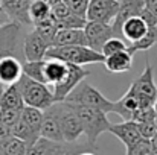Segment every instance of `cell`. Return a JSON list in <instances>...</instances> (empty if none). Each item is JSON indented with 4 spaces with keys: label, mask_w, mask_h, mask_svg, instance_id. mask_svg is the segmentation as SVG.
I'll list each match as a JSON object with an SVG mask.
<instances>
[{
    "label": "cell",
    "mask_w": 157,
    "mask_h": 155,
    "mask_svg": "<svg viewBox=\"0 0 157 155\" xmlns=\"http://www.w3.org/2000/svg\"><path fill=\"white\" fill-rule=\"evenodd\" d=\"M23 75L29 76L34 81L46 84V61L44 59H41V61H25L23 62Z\"/></svg>",
    "instance_id": "cell-26"
},
{
    "label": "cell",
    "mask_w": 157,
    "mask_h": 155,
    "mask_svg": "<svg viewBox=\"0 0 157 155\" xmlns=\"http://www.w3.org/2000/svg\"><path fill=\"white\" fill-rule=\"evenodd\" d=\"M29 151V145L15 137V135H11L0 148V155H26Z\"/></svg>",
    "instance_id": "cell-27"
},
{
    "label": "cell",
    "mask_w": 157,
    "mask_h": 155,
    "mask_svg": "<svg viewBox=\"0 0 157 155\" xmlns=\"http://www.w3.org/2000/svg\"><path fill=\"white\" fill-rule=\"evenodd\" d=\"M75 155H96V154H95V151H81V152H78Z\"/></svg>",
    "instance_id": "cell-41"
},
{
    "label": "cell",
    "mask_w": 157,
    "mask_h": 155,
    "mask_svg": "<svg viewBox=\"0 0 157 155\" xmlns=\"http://www.w3.org/2000/svg\"><path fill=\"white\" fill-rule=\"evenodd\" d=\"M32 0H2L0 6L6 12L11 21H17L21 26L32 24L29 17V8Z\"/></svg>",
    "instance_id": "cell-16"
},
{
    "label": "cell",
    "mask_w": 157,
    "mask_h": 155,
    "mask_svg": "<svg viewBox=\"0 0 157 155\" xmlns=\"http://www.w3.org/2000/svg\"><path fill=\"white\" fill-rule=\"evenodd\" d=\"M34 29H35L51 46H53V40H55V35H56V32H58V26H56V21H55L52 14H51L48 18H44V20L35 23V24H34Z\"/></svg>",
    "instance_id": "cell-28"
},
{
    "label": "cell",
    "mask_w": 157,
    "mask_h": 155,
    "mask_svg": "<svg viewBox=\"0 0 157 155\" xmlns=\"http://www.w3.org/2000/svg\"><path fill=\"white\" fill-rule=\"evenodd\" d=\"M41 123L43 111L34 106H25L18 123L12 128V135L25 140L31 148L41 138Z\"/></svg>",
    "instance_id": "cell-4"
},
{
    "label": "cell",
    "mask_w": 157,
    "mask_h": 155,
    "mask_svg": "<svg viewBox=\"0 0 157 155\" xmlns=\"http://www.w3.org/2000/svg\"><path fill=\"white\" fill-rule=\"evenodd\" d=\"M73 106H75V109L79 116V120L82 123L86 142L90 143L92 146H96V140L99 138V135L104 132H108V129L111 126L110 120L107 119V113L96 109V108L82 106V105H73Z\"/></svg>",
    "instance_id": "cell-2"
},
{
    "label": "cell",
    "mask_w": 157,
    "mask_h": 155,
    "mask_svg": "<svg viewBox=\"0 0 157 155\" xmlns=\"http://www.w3.org/2000/svg\"><path fill=\"white\" fill-rule=\"evenodd\" d=\"M25 26H21L17 21H8L3 26H0V58L3 56H17L20 58V53L23 55V31Z\"/></svg>",
    "instance_id": "cell-8"
},
{
    "label": "cell",
    "mask_w": 157,
    "mask_h": 155,
    "mask_svg": "<svg viewBox=\"0 0 157 155\" xmlns=\"http://www.w3.org/2000/svg\"><path fill=\"white\" fill-rule=\"evenodd\" d=\"M66 101L73 105L96 108L104 113H114V102L107 99L98 88H95L87 81H82L81 84H78L76 88L66 98Z\"/></svg>",
    "instance_id": "cell-5"
},
{
    "label": "cell",
    "mask_w": 157,
    "mask_h": 155,
    "mask_svg": "<svg viewBox=\"0 0 157 155\" xmlns=\"http://www.w3.org/2000/svg\"><path fill=\"white\" fill-rule=\"evenodd\" d=\"M25 106L26 105H25V101H23V96H21L18 85L17 84L6 85L5 93H3V101H2V109H18V111H21Z\"/></svg>",
    "instance_id": "cell-23"
},
{
    "label": "cell",
    "mask_w": 157,
    "mask_h": 155,
    "mask_svg": "<svg viewBox=\"0 0 157 155\" xmlns=\"http://www.w3.org/2000/svg\"><path fill=\"white\" fill-rule=\"evenodd\" d=\"M84 32L87 37V46L96 52H101L102 46L114 37L113 26L108 23H98V21H87L84 26Z\"/></svg>",
    "instance_id": "cell-13"
},
{
    "label": "cell",
    "mask_w": 157,
    "mask_h": 155,
    "mask_svg": "<svg viewBox=\"0 0 157 155\" xmlns=\"http://www.w3.org/2000/svg\"><path fill=\"white\" fill-rule=\"evenodd\" d=\"M52 15L58 29H84L87 20L72 12L63 2L52 6Z\"/></svg>",
    "instance_id": "cell-15"
},
{
    "label": "cell",
    "mask_w": 157,
    "mask_h": 155,
    "mask_svg": "<svg viewBox=\"0 0 157 155\" xmlns=\"http://www.w3.org/2000/svg\"><path fill=\"white\" fill-rule=\"evenodd\" d=\"M144 9H145V0H121L117 15H116L114 21L111 23L113 31H114V37L122 38V24H124L128 18L140 15ZM122 40H124V38H122ZM124 41H125V40H124Z\"/></svg>",
    "instance_id": "cell-14"
},
{
    "label": "cell",
    "mask_w": 157,
    "mask_h": 155,
    "mask_svg": "<svg viewBox=\"0 0 157 155\" xmlns=\"http://www.w3.org/2000/svg\"><path fill=\"white\" fill-rule=\"evenodd\" d=\"M90 75L89 70H86L82 65H76V64H67V73L66 76L52 87L53 96H55V102H63L66 101V98L76 88L78 84H81L87 76Z\"/></svg>",
    "instance_id": "cell-10"
},
{
    "label": "cell",
    "mask_w": 157,
    "mask_h": 155,
    "mask_svg": "<svg viewBox=\"0 0 157 155\" xmlns=\"http://www.w3.org/2000/svg\"><path fill=\"white\" fill-rule=\"evenodd\" d=\"M53 46H87L84 29H58Z\"/></svg>",
    "instance_id": "cell-22"
},
{
    "label": "cell",
    "mask_w": 157,
    "mask_h": 155,
    "mask_svg": "<svg viewBox=\"0 0 157 155\" xmlns=\"http://www.w3.org/2000/svg\"><path fill=\"white\" fill-rule=\"evenodd\" d=\"M56 117L59 120V126L63 131V137L66 143H76L81 135H84V128L79 120V116L72 103L66 102H55L52 105Z\"/></svg>",
    "instance_id": "cell-6"
},
{
    "label": "cell",
    "mask_w": 157,
    "mask_h": 155,
    "mask_svg": "<svg viewBox=\"0 0 157 155\" xmlns=\"http://www.w3.org/2000/svg\"><path fill=\"white\" fill-rule=\"evenodd\" d=\"M145 8L157 18V0H145Z\"/></svg>",
    "instance_id": "cell-36"
},
{
    "label": "cell",
    "mask_w": 157,
    "mask_h": 155,
    "mask_svg": "<svg viewBox=\"0 0 157 155\" xmlns=\"http://www.w3.org/2000/svg\"><path fill=\"white\" fill-rule=\"evenodd\" d=\"M52 14V8L44 2V0H32L31 8H29V17L32 21V26L44 18H48Z\"/></svg>",
    "instance_id": "cell-29"
},
{
    "label": "cell",
    "mask_w": 157,
    "mask_h": 155,
    "mask_svg": "<svg viewBox=\"0 0 157 155\" xmlns=\"http://www.w3.org/2000/svg\"><path fill=\"white\" fill-rule=\"evenodd\" d=\"M12 135V132H11V129L2 122V119H0V148H2V145Z\"/></svg>",
    "instance_id": "cell-35"
},
{
    "label": "cell",
    "mask_w": 157,
    "mask_h": 155,
    "mask_svg": "<svg viewBox=\"0 0 157 155\" xmlns=\"http://www.w3.org/2000/svg\"><path fill=\"white\" fill-rule=\"evenodd\" d=\"M5 88H6V85H2V84H0V109H2V101H3V93H5Z\"/></svg>",
    "instance_id": "cell-39"
},
{
    "label": "cell",
    "mask_w": 157,
    "mask_h": 155,
    "mask_svg": "<svg viewBox=\"0 0 157 155\" xmlns=\"http://www.w3.org/2000/svg\"><path fill=\"white\" fill-rule=\"evenodd\" d=\"M119 0H90L86 20L111 24L119 11Z\"/></svg>",
    "instance_id": "cell-11"
},
{
    "label": "cell",
    "mask_w": 157,
    "mask_h": 155,
    "mask_svg": "<svg viewBox=\"0 0 157 155\" xmlns=\"http://www.w3.org/2000/svg\"><path fill=\"white\" fill-rule=\"evenodd\" d=\"M148 155H156V154H148Z\"/></svg>",
    "instance_id": "cell-42"
},
{
    "label": "cell",
    "mask_w": 157,
    "mask_h": 155,
    "mask_svg": "<svg viewBox=\"0 0 157 155\" xmlns=\"http://www.w3.org/2000/svg\"><path fill=\"white\" fill-rule=\"evenodd\" d=\"M41 137L51 142L56 143H64L63 131L59 126V120L56 117V113L53 106L43 111V123H41Z\"/></svg>",
    "instance_id": "cell-19"
},
{
    "label": "cell",
    "mask_w": 157,
    "mask_h": 155,
    "mask_svg": "<svg viewBox=\"0 0 157 155\" xmlns=\"http://www.w3.org/2000/svg\"><path fill=\"white\" fill-rule=\"evenodd\" d=\"M108 132H111L114 137H117L124 146L128 149L131 148L133 145H136L140 138H144L139 132V128H137V123L133 122V120H124L122 123H116V125H111Z\"/></svg>",
    "instance_id": "cell-18"
},
{
    "label": "cell",
    "mask_w": 157,
    "mask_h": 155,
    "mask_svg": "<svg viewBox=\"0 0 157 155\" xmlns=\"http://www.w3.org/2000/svg\"><path fill=\"white\" fill-rule=\"evenodd\" d=\"M67 73V62L59 59H48L46 61V84L52 88L56 85Z\"/></svg>",
    "instance_id": "cell-24"
},
{
    "label": "cell",
    "mask_w": 157,
    "mask_h": 155,
    "mask_svg": "<svg viewBox=\"0 0 157 155\" xmlns=\"http://www.w3.org/2000/svg\"><path fill=\"white\" fill-rule=\"evenodd\" d=\"M17 85L21 91V96H23L26 106H34V108L44 111L55 103L53 91L51 90L49 85H46L43 82L34 81L29 76L23 75L20 78V81L17 82Z\"/></svg>",
    "instance_id": "cell-3"
},
{
    "label": "cell",
    "mask_w": 157,
    "mask_h": 155,
    "mask_svg": "<svg viewBox=\"0 0 157 155\" xmlns=\"http://www.w3.org/2000/svg\"><path fill=\"white\" fill-rule=\"evenodd\" d=\"M23 76V62L17 56H3L0 58V84L12 85L20 81Z\"/></svg>",
    "instance_id": "cell-17"
},
{
    "label": "cell",
    "mask_w": 157,
    "mask_h": 155,
    "mask_svg": "<svg viewBox=\"0 0 157 155\" xmlns=\"http://www.w3.org/2000/svg\"><path fill=\"white\" fill-rule=\"evenodd\" d=\"M119 2H121V0H119Z\"/></svg>",
    "instance_id": "cell-44"
},
{
    "label": "cell",
    "mask_w": 157,
    "mask_h": 155,
    "mask_svg": "<svg viewBox=\"0 0 157 155\" xmlns=\"http://www.w3.org/2000/svg\"><path fill=\"white\" fill-rule=\"evenodd\" d=\"M130 88L140 99L142 108H150V106H154L156 105L157 84L154 82V68H153V65L148 61L145 64V70L142 72V75L136 81H133V84L130 85Z\"/></svg>",
    "instance_id": "cell-9"
},
{
    "label": "cell",
    "mask_w": 157,
    "mask_h": 155,
    "mask_svg": "<svg viewBox=\"0 0 157 155\" xmlns=\"http://www.w3.org/2000/svg\"><path fill=\"white\" fill-rule=\"evenodd\" d=\"M104 65L110 73H127L133 67V53L124 50L110 55L105 58Z\"/></svg>",
    "instance_id": "cell-21"
},
{
    "label": "cell",
    "mask_w": 157,
    "mask_h": 155,
    "mask_svg": "<svg viewBox=\"0 0 157 155\" xmlns=\"http://www.w3.org/2000/svg\"><path fill=\"white\" fill-rule=\"evenodd\" d=\"M96 146H92L90 143H56L46 138H40L34 146L29 148L26 155H75L81 151H95Z\"/></svg>",
    "instance_id": "cell-7"
},
{
    "label": "cell",
    "mask_w": 157,
    "mask_h": 155,
    "mask_svg": "<svg viewBox=\"0 0 157 155\" xmlns=\"http://www.w3.org/2000/svg\"><path fill=\"white\" fill-rule=\"evenodd\" d=\"M48 59H59L67 64L86 65V64H104L105 56L101 52L90 49L89 46H52L48 55Z\"/></svg>",
    "instance_id": "cell-1"
},
{
    "label": "cell",
    "mask_w": 157,
    "mask_h": 155,
    "mask_svg": "<svg viewBox=\"0 0 157 155\" xmlns=\"http://www.w3.org/2000/svg\"><path fill=\"white\" fill-rule=\"evenodd\" d=\"M44 2H46V3H48V5L52 8V6H55L56 3H59V2H63V0H44Z\"/></svg>",
    "instance_id": "cell-40"
},
{
    "label": "cell",
    "mask_w": 157,
    "mask_h": 155,
    "mask_svg": "<svg viewBox=\"0 0 157 155\" xmlns=\"http://www.w3.org/2000/svg\"><path fill=\"white\" fill-rule=\"evenodd\" d=\"M21 111H18V109H2L0 111V119L11 129V132H12V128L18 123V120L21 117Z\"/></svg>",
    "instance_id": "cell-32"
},
{
    "label": "cell",
    "mask_w": 157,
    "mask_h": 155,
    "mask_svg": "<svg viewBox=\"0 0 157 155\" xmlns=\"http://www.w3.org/2000/svg\"><path fill=\"white\" fill-rule=\"evenodd\" d=\"M151 142V148H153V154H156L157 155V134L150 140Z\"/></svg>",
    "instance_id": "cell-38"
},
{
    "label": "cell",
    "mask_w": 157,
    "mask_h": 155,
    "mask_svg": "<svg viewBox=\"0 0 157 155\" xmlns=\"http://www.w3.org/2000/svg\"><path fill=\"white\" fill-rule=\"evenodd\" d=\"M147 34H148V24L140 15L131 17L122 24V38L130 44L142 40Z\"/></svg>",
    "instance_id": "cell-20"
},
{
    "label": "cell",
    "mask_w": 157,
    "mask_h": 155,
    "mask_svg": "<svg viewBox=\"0 0 157 155\" xmlns=\"http://www.w3.org/2000/svg\"><path fill=\"white\" fill-rule=\"evenodd\" d=\"M127 49H128V46L125 44V41H124L122 38L113 37V38H110L104 46H102L101 53L107 58V56H110V55H114V53H117V52H124V50H127Z\"/></svg>",
    "instance_id": "cell-30"
},
{
    "label": "cell",
    "mask_w": 157,
    "mask_h": 155,
    "mask_svg": "<svg viewBox=\"0 0 157 155\" xmlns=\"http://www.w3.org/2000/svg\"><path fill=\"white\" fill-rule=\"evenodd\" d=\"M8 21H11V20H9V17L6 15V12L2 9V6H0V26H3V24L8 23Z\"/></svg>",
    "instance_id": "cell-37"
},
{
    "label": "cell",
    "mask_w": 157,
    "mask_h": 155,
    "mask_svg": "<svg viewBox=\"0 0 157 155\" xmlns=\"http://www.w3.org/2000/svg\"><path fill=\"white\" fill-rule=\"evenodd\" d=\"M137 128H139V132L144 138H148L151 140L154 135L157 134V125L156 122H147V123H137Z\"/></svg>",
    "instance_id": "cell-34"
},
{
    "label": "cell",
    "mask_w": 157,
    "mask_h": 155,
    "mask_svg": "<svg viewBox=\"0 0 157 155\" xmlns=\"http://www.w3.org/2000/svg\"><path fill=\"white\" fill-rule=\"evenodd\" d=\"M63 3H64L72 12H75L76 15L86 18L87 9H89V5H90V0H63Z\"/></svg>",
    "instance_id": "cell-31"
},
{
    "label": "cell",
    "mask_w": 157,
    "mask_h": 155,
    "mask_svg": "<svg viewBox=\"0 0 157 155\" xmlns=\"http://www.w3.org/2000/svg\"><path fill=\"white\" fill-rule=\"evenodd\" d=\"M51 47L52 46L35 29H32L23 38V58L26 61H41L46 58Z\"/></svg>",
    "instance_id": "cell-12"
},
{
    "label": "cell",
    "mask_w": 157,
    "mask_h": 155,
    "mask_svg": "<svg viewBox=\"0 0 157 155\" xmlns=\"http://www.w3.org/2000/svg\"><path fill=\"white\" fill-rule=\"evenodd\" d=\"M0 3H2V0H0Z\"/></svg>",
    "instance_id": "cell-43"
},
{
    "label": "cell",
    "mask_w": 157,
    "mask_h": 155,
    "mask_svg": "<svg viewBox=\"0 0 157 155\" xmlns=\"http://www.w3.org/2000/svg\"><path fill=\"white\" fill-rule=\"evenodd\" d=\"M148 154H153L151 142L148 138H140L136 145L128 148L127 152H125V155H148Z\"/></svg>",
    "instance_id": "cell-33"
},
{
    "label": "cell",
    "mask_w": 157,
    "mask_h": 155,
    "mask_svg": "<svg viewBox=\"0 0 157 155\" xmlns=\"http://www.w3.org/2000/svg\"><path fill=\"white\" fill-rule=\"evenodd\" d=\"M156 44H157V21H154V23H150V24H148V34H147L142 40L128 44V49H127V50L134 55L136 52L150 50V49H151L153 46H156Z\"/></svg>",
    "instance_id": "cell-25"
}]
</instances>
